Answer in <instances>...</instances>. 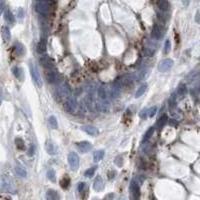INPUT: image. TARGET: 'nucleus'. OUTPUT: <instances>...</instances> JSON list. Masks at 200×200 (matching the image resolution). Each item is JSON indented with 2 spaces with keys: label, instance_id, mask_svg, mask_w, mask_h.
Instances as JSON below:
<instances>
[{
  "label": "nucleus",
  "instance_id": "obj_1",
  "mask_svg": "<svg viewBox=\"0 0 200 200\" xmlns=\"http://www.w3.org/2000/svg\"><path fill=\"white\" fill-rule=\"evenodd\" d=\"M0 192L9 194L15 193V188H14V185L12 183L11 179L7 176H4V175L0 176Z\"/></svg>",
  "mask_w": 200,
  "mask_h": 200
},
{
  "label": "nucleus",
  "instance_id": "obj_2",
  "mask_svg": "<svg viewBox=\"0 0 200 200\" xmlns=\"http://www.w3.org/2000/svg\"><path fill=\"white\" fill-rule=\"evenodd\" d=\"M35 11L41 15H47L51 11V5L49 2L45 1H37L35 3Z\"/></svg>",
  "mask_w": 200,
  "mask_h": 200
},
{
  "label": "nucleus",
  "instance_id": "obj_3",
  "mask_svg": "<svg viewBox=\"0 0 200 200\" xmlns=\"http://www.w3.org/2000/svg\"><path fill=\"white\" fill-rule=\"evenodd\" d=\"M29 69H30L31 77H32L33 81L35 82V84L37 85L38 87H42V85H43L42 79H41V76H40V74H39L35 64H33L32 62L29 63Z\"/></svg>",
  "mask_w": 200,
  "mask_h": 200
},
{
  "label": "nucleus",
  "instance_id": "obj_4",
  "mask_svg": "<svg viewBox=\"0 0 200 200\" xmlns=\"http://www.w3.org/2000/svg\"><path fill=\"white\" fill-rule=\"evenodd\" d=\"M68 163H69L70 169L75 171L79 167V157L75 152H70L68 154Z\"/></svg>",
  "mask_w": 200,
  "mask_h": 200
},
{
  "label": "nucleus",
  "instance_id": "obj_5",
  "mask_svg": "<svg viewBox=\"0 0 200 200\" xmlns=\"http://www.w3.org/2000/svg\"><path fill=\"white\" fill-rule=\"evenodd\" d=\"M76 106H77V102H76V99L73 98H68L66 100V102L64 103V110L67 112V113H74L75 109H76Z\"/></svg>",
  "mask_w": 200,
  "mask_h": 200
},
{
  "label": "nucleus",
  "instance_id": "obj_6",
  "mask_svg": "<svg viewBox=\"0 0 200 200\" xmlns=\"http://www.w3.org/2000/svg\"><path fill=\"white\" fill-rule=\"evenodd\" d=\"M172 65H173V60L170 59V58H165V59L161 60V61L158 63L157 68L160 72H165L168 69H170Z\"/></svg>",
  "mask_w": 200,
  "mask_h": 200
},
{
  "label": "nucleus",
  "instance_id": "obj_7",
  "mask_svg": "<svg viewBox=\"0 0 200 200\" xmlns=\"http://www.w3.org/2000/svg\"><path fill=\"white\" fill-rule=\"evenodd\" d=\"M129 189H130V192H131V194H132L133 198L135 200H137L139 198V195H140V187H139L138 183L134 179H132L130 181Z\"/></svg>",
  "mask_w": 200,
  "mask_h": 200
},
{
  "label": "nucleus",
  "instance_id": "obj_8",
  "mask_svg": "<svg viewBox=\"0 0 200 200\" xmlns=\"http://www.w3.org/2000/svg\"><path fill=\"white\" fill-rule=\"evenodd\" d=\"M77 148L81 153H87L92 149V144L88 141H81L77 143Z\"/></svg>",
  "mask_w": 200,
  "mask_h": 200
},
{
  "label": "nucleus",
  "instance_id": "obj_9",
  "mask_svg": "<svg viewBox=\"0 0 200 200\" xmlns=\"http://www.w3.org/2000/svg\"><path fill=\"white\" fill-rule=\"evenodd\" d=\"M45 197L47 200H60V195L54 189H48L46 191Z\"/></svg>",
  "mask_w": 200,
  "mask_h": 200
},
{
  "label": "nucleus",
  "instance_id": "obj_10",
  "mask_svg": "<svg viewBox=\"0 0 200 200\" xmlns=\"http://www.w3.org/2000/svg\"><path fill=\"white\" fill-rule=\"evenodd\" d=\"M93 188L95 191H102V190L104 189V182H103V179H102L101 176H97L96 179H95L94 181V184H93Z\"/></svg>",
  "mask_w": 200,
  "mask_h": 200
},
{
  "label": "nucleus",
  "instance_id": "obj_11",
  "mask_svg": "<svg viewBox=\"0 0 200 200\" xmlns=\"http://www.w3.org/2000/svg\"><path fill=\"white\" fill-rule=\"evenodd\" d=\"M162 27L159 25V24H155L154 26H153V29H152V37L154 39H160L162 37Z\"/></svg>",
  "mask_w": 200,
  "mask_h": 200
},
{
  "label": "nucleus",
  "instance_id": "obj_12",
  "mask_svg": "<svg viewBox=\"0 0 200 200\" xmlns=\"http://www.w3.org/2000/svg\"><path fill=\"white\" fill-rule=\"evenodd\" d=\"M39 62H40V64L42 65L43 67H45V68H49V69H51L52 66H53L52 61H51V59L48 57L47 55L42 56V57L39 59Z\"/></svg>",
  "mask_w": 200,
  "mask_h": 200
},
{
  "label": "nucleus",
  "instance_id": "obj_13",
  "mask_svg": "<svg viewBox=\"0 0 200 200\" xmlns=\"http://www.w3.org/2000/svg\"><path fill=\"white\" fill-rule=\"evenodd\" d=\"M12 72H13L14 76H15L18 80H20V81H23L24 80V72H23V69L21 67H18V66L13 67Z\"/></svg>",
  "mask_w": 200,
  "mask_h": 200
},
{
  "label": "nucleus",
  "instance_id": "obj_14",
  "mask_svg": "<svg viewBox=\"0 0 200 200\" xmlns=\"http://www.w3.org/2000/svg\"><path fill=\"white\" fill-rule=\"evenodd\" d=\"M82 130L85 131L87 134H89V135H92V136H96L98 135L99 131L98 129L96 127H94V126H90V125H87V126H83V127L81 128Z\"/></svg>",
  "mask_w": 200,
  "mask_h": 200
},
{
  "label": "nucleus",
  "instance_id": "obj_15",
  "mask_svg": "<svg viewBox=\"0 0 200 200\" xmlns=\"http://www.w3.org/2000/svg\"><path fill=\"white\" fill-rule=\"evenodd\" d=\"M2 38L5 42H9L11 39V33H10V29L8 28V26H3L2 27Z\"/></svg>",
  "mask_w": 200,
  "mask_h": 200
},
{
  "label": "nucleus",
  "instance_id": "obj_16",
  "mask_svg": "<svg viewBox=\"0 0 200 200\" xmlns=\"http://www.w3.org/2000/svg\"><path fill=\"white\" fill-rule=\"evenodd\" d=\"M157 6L158 8L160 9L161 11L163 12H166L169 10L170 8V5H169V2H168V0H159L157 3Z\"/></svg>",
  "mask_w": 200,
  "mask_h": 200
},
{
  "label": "nucleus",
  "instance_id": "obj_17",
  "mask_svg": "<svg viewBox=\"0 0 200 200\" xmlns=\"http://www.w3.org/2000/svg\"><path fill=\"white\" fill-rule=\"evenodd\" d=\"M167 122H168V117H167L166 114H163V115L158 119L157 123H156V126H157L158 130H161Z\"/></svg>",
  "mask_w": 200,
  "mask_h": 200
},
{
  "label": "nucleus",
  "instance_id": "obj_18",
  "mask_svg": "<svg viewBox=\"0 0 200 200\" xmlns=\"http://www.w3.org/2000/svg\"><path fill=\"white\" fill-rule=\"evenodd\" d=\"M4 19H5L6 22H8L9 24L14 23V21H15V18H14L13 14H12V12L9 10V9H6L5 12H4Z\"/></svg>",
  "mask_w": 200,
  "mask_h": 200
},
{
  "label": "nucleus",
  "instance_id": "obj_19",
  "mask_svg": "<svg viewBox=\"0 0 200 200\" xmlns=\"http://www.w3.org/2000/svg\"><path fill=\"white\" fill-rule=\"evenodd\" d=\"M46 151H47L48 154H50V155L56 154V148H55L54 144H53L50 140H48L47 143H46Z\"/></svg>",
  "mask_w": 200,
  "mask_h": 200
},
{
  "label": "nucleus",
  "instance_id": "obj_20",
  "mask_svg": "<svg viewBox=\"0 0 200 200\" xmlns=\"http://www.w3.org/2000/svg\"><path fill=\"white\" fill-rule=\"evenodd\" d=\"M70 185V178L68 175H64L61 180H60V186L62 187L63 189H67Z\"/></svg>",
  "mask_w": 200,
  "mask_h": 200
},
{
  "label": "nucleus",
  "instance_id": "obj_21",
  "mask_svg": "<svg viewBox=\"0 0 200 200\" xmlns=\"http://www.w3.org/2000/svg\"><path fill=\"white\" fill-rule=\"evenodd\" d=\"M15 172L19 177L25 178L26 176H27V172H26L25 168H23L22 166H19V165L15 166Z\"/></svg>",
  "mask_w": 200,
  "mask_h": 200
},
{
  "label": "nucleus",
  "instance_id": "obj_22",
  "mask_svg": "<svg viewBox=\"0 0 200 200\" xmlns=\"http://www.w3.org/2000/svg\"><path fill=\"white\" fill-rule=\"evenodd\" d=\"M36 49H37V52L40 53V54H42V53L45 52L46 51V42H45L44 39H41V40L39 41Z\"/></svg>",
  "mask_w": 200,
  "mask_h": 200
},
{
  "label": "nucleus",
  "instance_id": "obj_23",
  "mask_svg": "<svg viewBox=\"0 0 200 200\" xmlns=\"http://www.w3.org/2000/svg\"><path fill=\"white\" fill-rule=\"evenodd\" d=\"M46 78H47V81L49 82V83H55L56 82V79H57V75H56V73H54L53 71H48L46 73Z\"/></svg>",
  "mask_w": 200,
  "mask_h": 200
},
{
  "label": "nucleus",
  "instance_id": "obj_24",
  "mask_svg": "<svg viewBox=\"0 0 200 200\" xmlns=\"http://www.w3.org/2000/svg\"><path fill=\"white\" fill-rule=\"evenodd\" d=\"M15 52H16V55H18V56L24 55V53H25V48H24V46L21 44V43L17 42L15 44Z\"/></svg>",
  "mask_w": 200,
  "mask_h": 200
},
{
  "label": "nucleus",
  "instance_id": "obj_25",
  "mask_svg": "<svg viewBox=\"0 0 200 200\" xmlns=\"http://www.w3.org/2000/svg\"><path fill=\"white\" fill-rule=\"evenodd\" d=\"M104 150H97V151H95L94 152V154H93V160H94V162H99L100 160L102 159V158L104 157Z\"/></svg>",
  "mask_w": 200,
  "mask_h": 200
},
{
  "label": "nucleus",
  "instance_id": "obj_26",
  "mask_svg": "<svg viewBox=\"0 0 200 200\" xmlns=\"http://www.w3.org/2000/svg\"><path fill=\"white\" fill-rule=\"evenodd\" d=\"M97 95H98L99 99L100 100H106L107 98V93H106V90L104 87H99L98 89H97Z\"/></svg>",
  "mask_w": 200,
  "mask_h": 200
},
{
  "label": "nucleus",
  "instance_id": "obj_27",
  "mask_svg": "<svg viewBox=\"0 0 200 200\" xmlns=\"http://www.w3.org/2000/svg\"><path fill=\"white\" fill-rule=\"evenodd\" d=\"M187 93V87L184 83H181L178 85L177 87V94L180 95V96H184L185 94Z\"/></svg>",
  "mask_w": 200,
  "mask_h": 200
},
{
  "label": "nucleus",
  "instance_id": "obj_28",
  "mask_svg": "<svg viewBox=\"0 0 200 200\" xmlns=\"http://www.w3.org/2000/svg\"><path fill=\"white\" fill-rule=\"evenodd\" d=\"M146 89H147V84L141 85V86L137 89V91H136V93H135V98H139L140 96H142V95L145 93Z\"/></svg>",
  "mask_w": 200,
  "mask_h": 200
},
{
  "label": "nucleus",
  "instance_id": "obj_29",
  "mask_svg": "<svg viewBox=\"0 0 200 200\" xmlns=\"http://www.w3.org/2000/svg\"><path fill=\"white\" fill-rule=\"evenodd\" d=\"M46 176L51 182H56V173L53 169H48L46 172Z\"/></svg>",
  "mask_w": 200,
  "mask_h": 200
},
{
  "label": "nucleus",
  "instance_id": "obj_30",
  "mask_svg": "<svg viewBox=\"0 0 200 200\" xmlns=\"http://www.w3.org/2000/svg\"><path fill=\"white\" fill-rule=\"evenodd\" d=\"M15 144H16V147L18 148L19 150H24V149H25V143H24L22 138L17 137L15 139Z\"/></svg>",
  "mask_w": 200,
  "mask_h": 200
},
{
  "label": "nucleus",
  "instance_id": "obj_31",
  "mask_svg": "<svg viewBox=\"0 0 200 200\" xmlns=\"http://www.w3.org/2000/svg\"><path fill=\"white\" fill-rule=\"evenodd\" d=\"M48 121H49V125L52 127L53 129H56L58 127V122H57V119H56L55 116H50L49 119H48Z\"/></svg>",
  "mask_w": 200,
  "mask_h": 200
},
{
  "label": "nucleus",
  "instance_id": "obj_32",
  "mask_svg": "<svg viewBox=\"0 0 200 200\" xmlns=\"http://www.w3.org/2000/svg\"><path fill=\"white\" fill-rule=\"evenodd\" d=\"M95 170H96V167H91V168H89V169H87L86 171H85L84 176H85V177H87V178L92 177V176L94 175V173H95Z\"/></svg>",
  "mask_w": 200,
  "mask_h": 200
},
{
  "label": "nucleus",
  "instance_id": "obj_33",
  "mask_svg": "<svg viewBox=\"0 0 200 200\" xmlns=\"http://www.w3.org/2000/svg\"><path fill=\"white\" fill-rule=\"evenodd\" d=\"M153 133H154V127H150L148 128V130L146 131L145 135H144V140H148L151 136L153 135Z\"/></svg>",
  "mask_w": 200,
  "mask_h": 200
},
{
  "label": "nucleus",
  "instance_id": "obj_34",
  "mask_svg": "<svg viewBox=\"0 0 200 200\" xmlns=\"http://www.w3.org/2000/svg\"><path fill=\"white\" fill-rule=\"evenodd\" d=\"M58 93H59L60 96H62V97H66L67 95H68V89H67V87L65 86H62L61 88H60V90L58 91Z\"/></svg>",
  "mask_w": 200,
  "mask_h": 200
},
{
  "label": "nucleus",
  "instance_id": "obj_35",
  "mask_svg": "<svg viewBox=\"0 0 200 200\" xmlns=\"http://www.w3.org/2000/svg\"><path fill=\"white\" fill-rule=\"evenodd\" d=\"M85 189H86V183H85V182H80V183H78V191H79L80 194H83Z\"/></svg>",
  "mask_w": 200,
  "mask_h": 200
},
{
  "label": "nucleus",
  "instance_id": "obj_36",
  "mask_svg": "<svg viewBox=\"0 0 200 200\" xmlns=\"http://www.w3.org/2000/svg\"><path fill=\"white\" fill-rule=\"evenodd\" d=\"M170 49H171V43H170L169 39H167V40L165 41V44H164V52L169 53Z\"/></svg>",
  "mask_w": 200,
  "mask_h": 200
},
{
  "label": "nucleus",
  "instance_id": "obj_37",
  "mask_svg": "<svg viewBox=\"0 0 200 200\" xmlns=\"http://www.w3.org/2000/svg\"><path fill=\"white\" fill-rule=\"evenodd\" d=\"M156 112H157V107H156V106L151 107L150 109H148V116L153 117L156 114Z\"/></svg>",
  "mask_w": 200,
  "mask_h": 200
},
{
  "label": "nucleus",
  "instance_id": "obj_38",
  "mask_svg": "<svg viewBox=\"0 0 200 200\" xmlns=\"http://www.w3.org/2000/svg\"><path fill=\"white\" fill-rule=\"evenodd\" d=\"M139 116H140L142 119H146V118H147V117H148V109H146V108L142 109V110H141V112H140V114H139Z\"/></svg>",
  "mask_w": 200,
  "mask_h": 200
},
{
  "label": "nucleus",
  "instance_id": "obj_39",
  "mask_svg": "<svg viewBox=\"0 0 200 200\" xmlns=\"http://www.w3.org/2000/svg\"><path fill=\"white\" fill-rule=\"evenodd\" d=\"M17 17H18L19 20H22L24 17V11L22 8H19L18 11H17Z\"/></svg>",
  "mask_w": 200,
  "mask_h": 200
},
{
  "label": "nucleus",
  "instance_id": "obj_40",
  "mask_svg": "<svg viewBox=\"0 0 200 200\" xmlns=\"http://www.w3.org/2000/svg\"><path fill=\"white\" fill-rule=\"evenodd\" d=\"M34 152H35V147H34V145H30V147H29V149H28V155L33 156Z\"/></svg>",
  "mask_w": 200,
  "mask_h": 200
},
{
  "label": "nucleus",
  "instance_id": "obj_41",
  "mask_svg": "<svg viewBox=\"0 0 200 200\" xmlns=\"http://www.w3.org/2000/svg\"><path fill=\"white\" fill-rule=\"evenodd\" d=\"M195 21L198 24H200V9H198L196 11V13H195Z\"/></svg>",
  "mask_w": 200,
  "mask_h": 200
},
{
  "label": "nucleus",
  "instance_id": "obj_42",
  "mask_svg": "<svg viewBox=\"0 0 200 200\" xmlns=\"http://www.w3.org/2000/svg\"><path fill=\"white\" fill-rule=\"evenodd\" d=\"M153 54V50L149 49V48H145L144 49V55L145 56H152Z\"/></svg>",
  "mask_w": 200,
  "mask_h": 200
},
{
  "label": "nucleus",
  "instance_id": "obj_43",
  "mask_svg": "<svg viewBox=\"0 0 200 200\" xmlns=\"http://www.w3.org/2000/svg\"><path fill=\"white\" fill-rule=\"evenodd\" d=\"M114 199V194L113 193H108L105 195L103 200H113Z\"/></svg>",
  "mask_w": 200,
  "mask_h": 200
},
{
  "label": "nucleus",
  "instance_id": "obj_44",
  "mask_svg": "<svg viewBox=\"0 0 200 200\" xmlns=\"http://www.w3.org/2000/svg\"><path fill=\"white\" fill-rule=\"evenodd\" d=\"M113 176H115V172H113V171L109 172V175H108L109 179H112V178H113Z\"/></svg>",
  "mask_w": 200,
  "mask_h": 200
},
{
  "label": "nucleus",
  "instance_id": "obj_45",
  "mask_svg": "<svg viewBox=\"0 0 200 200\" xmlns=\"http://www.w3.org/2000/svg\"><path fill=\"white\" fill-rule=\"evenodd\" d=\"M169 124H171V125H177L178 122L176 120H170L169 121Z\"/></svg>",
  "mask_w": 200,
  "mask_h": 200
},
{
  "label": "nucleus",
  "instance_id": "obj_46",
  "mask_svg": "<svg viewBox=\"0 0 200 200\" xmlns=\"http://www.w3.org/2000/svg\"><path fill=\"white\" fill-rule=\"evenodd\" d=\"M2 101V89L0 88V103H1Z\"/></svg>",
  "mask_w": 200,
  "mask_h": 200
},
{
  "label": "nucleus",
  "instance_id": "obj_47",
  "mask_svg": "<svg viewBox=\"0 0 200 200\" xmlns=\"http://www.w3.org/2000/svg\"><path fill=\"white\" fill-rule=\"evenodd\" d=\"M197 1H200V0H197Z\"/></svg>",
  "mask_w": 200,
  "mask_h": 200
}]
</instances>
